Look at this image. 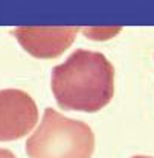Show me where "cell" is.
I'll return each instance as SVG.
<instances>
[{
    "label": "cell",
    "instance_id": "obj_5",
    "mask_svg": "<svg viewBox=\"0 0 154 158\" xmlns=\"http://www.w3.org/2000/svg\"><path fill=\"white\" fill-rule=\"evenodd\" d=\"M0 158H17V157L8 149H0Z\"/></svg>",
    "mask_w": 154,
    "mask_h": 158
},
{
    "label": "cell",
    "instance_id": "obj_1",
    "mask_svg": "<svg viewBox=\"0 0 154 158\" xmlns=\"http://www.w3.org/2000/svg\"><path fill=\"white\" fill-rule=\"evenodd\" d=\"M52 93L63 110L95 113L115 93V67L101 52L78 49L52 69Z\"/></svg>",
    "mask_w": 154,
    "mask_h": 158
},
{
    "label": "cell",
    "instance_id": "obj_2",
    "mask_svg": "<svg viewBox=\"0 0 154 158\" xmlns=\"http://www.w3.org/2000/svg\"><path fill=\"white\" fill-rule=\"evenodd\" d=\"M95 134L77 118H69L54 108H46L37 129L26 140L29 158H92Z\"/></svg>",
    "mask_w": 154,
    "mask_h": 158
},
{
    "label": "cell",
    "instance_id": "obj_4",
    "mask_svg": "<svg viewBox=\"0 0 154 158\" xmlns=\"http://www.w3.org/2000/svg\"><path fill=\"white\" fill-rule=\"evenodd\" d=\"M78 31L73 26H19L12 34L31 55L55 58L75 41Z\"/></svg>",
    "mask_w": 154,
    "mask_h": 158
},
{
    "label": "cell",
    "instance_id": "obj_3",
    "mask_svg": "<svg viewBox=\"0 0 154 158\" xmlns=\"http://www.w3.org/2000/svg\"><path fill=\"white\" fill-rule=\"evenodd\" d=\"M38 108L29 93L19 88L0 90V141H11L31 132Z\"/></svg>",
    "mask_w": 154,
    "mask_h": 158
},
{
    "label": "cell",
    "instance_id": "obj_6",
    "mask_svg": "<svg viewBox=\"0 0 154 158\" xmlns=\"http://www.w3.org/2000/svg\"><path fill=\"white\" fill-rule=\"evenodd\" d=\"M131 158H154V157H145V155H134V157Z\"/></svg>",
    "mask_w": 154,
    "mask_h": 158
}]
</instances>
